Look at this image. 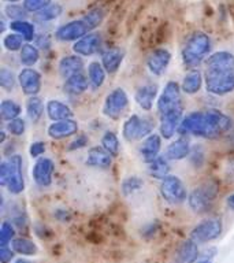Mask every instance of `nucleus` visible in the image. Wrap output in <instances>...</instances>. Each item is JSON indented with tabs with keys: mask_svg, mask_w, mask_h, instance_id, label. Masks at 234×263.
<instances>
[{
	"mask_svg": "<svg viewBox=\"0 0 234 263\" xmlns=\"http://www.w3.org/2000/svg\"><path fill=\"white\" fill-rule=\"evenodd\" d=\"M223 232V222L221 218H211L197 223L190 232V238L197 244H204L217 240Z\"/></svg>",
	"mask_w": 234,
	"mask_h": 263,
	"instance_id": "423d86ee",
	"label": "nucleus"
},
{
	"mask_svg": "<svg viewBox=\"0 0 234 263\" xmlns=\"http://www.w3.org/2000/svg\"><path fill=\"white\" fill-rule=\"evenodd\" d=\"M156 96H158V85L156 84H145L135 90L134 100L143 110L149 111L153 107Z\"/></svg>",
	"mask_w": 234,
	"mask_h": 263,
	"instance_id": "412c9836",
	"label": "nucleus"
},
{
	"mask_svg": "<svg viewBox=\"0 0 234 263\" xmlns=\"http://www.w3.org/2000/svg\"><path fill=\"white\" fill-rule=\"evenodd\" d=\"M10 174H11V167H10V163L8 160L3 162L2 166H0V184L6 186L7 185V181L10 178Z\"/></svg>",
	"mask_w": 234,
	"mask_h": 263,
	"instance_id": "09e8293b",
	"label": "nucleus"
},
{
	"mask_svg": "<svg viewBox=\"0 0 234 263\" xmlns=\"http://www.w3.org/2000/svg\"><path fill=\"white\" fill-rule=\"evenodd\" d=\"M90 32L92 30H90L89 25L86 24L84 18H81V20L71 21L69 24L59 26L56 29V32H55V37L59 41H63V43L78 41L80 39L86 36V34H89Z\"/></svg>",
	"mask_w": 234,
	"mask_h": 263,
	"instance_id": "9d476101",
	"label": "nucleus"
},
{
	"mask_svg": "<svg viewBox=\"0 0 234 263\" xmlns=\"http://www.w3.org/2000/svg\"><path fill=\"white\" fill-rule=\"evenodd\" d=\"M106 69L99 62H92L88 66V78H89V84L93 89H99L104 84V81H106Z\"/></svg>",
	"mask_w": 234,
	"mask_h": 263,
	"instance_id": "7c9ffc66",
	"label": "nucleus"
},
{
	"mask_svg": "<svg viewBox=\"0 0 234 263\" xmlns=\"http://www.w3.org/2000/svg\"><path fill=\"white\" fill-rule=\"evenodd\" d=\"M148 174L156 180H164L170 176V164L166 156H158L156 159L148 163Z\"/></svg>",
	"mask_w": 234,
	"mask_h": 263,
	"instance_id": "cd10ccee",
	"label": "nucleus"
},
{
	"mask_svg": "<svg viewBox=\"0 0 234 263\" xmlns=\"http://www.w3.org/2000/svg\"><path fill=\"white\" fill-rule=\"evenodd\" d=\"M233 121L219 110L194 111L184 117L180 125L181 135H194L204 139H218L231 129Z\"/></svg>",
	"mask_w": 234,
	"mask_h": 263,
	"instance_id": "f257e3e1",
	"label": "nucleus"
},
{
	"mask_svg": "<svg viewBox=\"0 0 234 263\" xmlns=\"http://www.w3.org/2000/svg\"><path fill=\"white\" fill-rule=\"evenodd\" d=\"M171 61V53L166 48L153 49L147 59L148 70L153 76H162L167 70L168 65Z\"/></svg>",
	"mask_w": 234,
	"mask_h": 263,
	"instance_id": "f3484780",
	"label": "nucleus"
},
{
	"mask_svg": "<svg viewBox=\"0 0 234 263\" xmlns=\"http://www.w3.org/2000/svg\"><path fill=\"white\" fill-rule=\"evenodd\" d=\"M234 71V55L229 51H219L205 59V73Z\"/></svg>",
	"mask_w": 234,
	"mask_h": 263,
	"instance_id": "9b49d317",
	"label": "nucleus"
},
{
	"mask_svg": "<svg viewBox=\"0 0 234 263\" xmlns=\"http://www.w3.org/2000/svg\"><path fill=\"white\" fill-rule=\"evenodd\" d=\"M160 148H162V136L152 133L147 139L143 140V144L140 145V155L147 163L156 159L159 155Z\"/></svg>",
	"mask_w": 234,
	"mask_h": 263,
	"instance_id": "6ab92c4d",
	"label": "nucleus"
},
{
	"mask_svg": "<svg viewBox=\"0 0 234 263\" xmlns=\"http://www.w3.org/2000/svg\"><path fill=\"white\" fill-rule=\"evenodd\" d=\"M82 69H84V61L78 55H67L62 58L59 62V74L65 80L73 77L75 74L82 73Z\"/></svg>",
	"mask_w": 234,
	"mask_h": 263,
	"instance_id": "aec40b11",
	"label": "nucleus"
},
{
	"mask_svg": "<svg viewBox=\"0 0 234 263\" xmlns=\"http://www.w3.org/2000/svg\"><path fill=\"white\" fill-rule=\"evenodd\" d=\"M0 133H2V135H0V141H2V143H4V140H6V132L2 130Z\"/></svg>",
	"mask_w": 234,
	"mask_h": 263,
	"instance_id": "6e6d98bb",
	"label": "nucleus"
},
{
	"mask_svg": "<svg viewBox=\"0 0 234 263\" xmlns=\"http://www.w3.org/2000/svg\"><path fill=\"white\" fill-rule=\"evenodd\" d=\"M7 132L12 136H22L25 133V129H26V123L22 118L12 119L10 122H7V126H6Z\"/></svg>",
	"mask_w": 234,
	"mask_h": 263,
	"instance_id": "37998d69",
	"label": "nucleus"
},
{
	"mask_svg": "<svg viewBox=\"0 0 234 263\" xmlns=\"http://www.w3.org/2000/svg\"><path fill=\"white\" fill-rule=\"evenodd\" d=\"M123 55L125 53L121 48H110L103 53L102 65L106 69L107 73L114 74L118 71V69L122 65Z\"/></svg>",
	"mask_w": 234,
	"mask_h": 263,
	"instance_id": "bb28decb",
	"label": "nucleus"
},
{
	"mask_svg": "<svg viewBox=\"0 0 234 263\" xmlns=\"http://www.w3.org/2000/svg\"><path fill=\"white\" fill-rule=\"evenodd\" d=\"M197 263H212V259H209V258H203L200 259V260H197Z\"/></svg>",
	"mask_w": 234,
	"mask_h": 263,
	"instance_id": "5fc2aeb1",
	"label": "nucleus"
},
{
	"mask_svg": "<svg viewBox=\"0 0 234 263\" xmlns=\"http://www.w3.org/2000/svg\"><path fill=\"white\" fill-rule=\"evenodd\" d=\"M45 152V144L43 141H34L29 148V154L32 158H40Z\"/></svg>",
	"mask_w": 234,
	"mask_h": 263,
	"instance_id": "de8ad7c7",
	"label": "nucleus"
},
{
	"mask_svg": "<svg viewBox=\"0 0 234 263\" xmlns=\"http://www.w3.org/2000/svg\"><path fill=\"white\" fill-rule=\"evenodd\" d=\"M22 112V108L14 100H10V99H6L0 104V115H2V119L3 121H12V119L20 118V114Z\"/></svg>",
	"mask_w": 234,
	"mask_h": 263,
	"instance_id": "473e14b6",
	"label": "nucleus"
},
{
	"mask_svg": "<svg viewBox=\"0 0 234 263\" xmlns=\"http://www.w3.org/2000/svg\"><path fill=\"white\" fill-rule=\"evenodd\" d=\"M4 2H11V3H14V2H20V0H4Z\"/></svg>",
	"mask_w": 234,
	"mask_h": 263,
	"instance_id": "13d9d810",
	"label": "nucleus"
},
{
	"mask_svg": "<svg viewBox=\"0 0 234 263\" xmlns=\"http://www.w3.org/2000/svg\"><path fill=\"white\" fill-rule=\"evenodd\" d=\"M203 85V76L199 70H190L185 74L184 80H182V90L188 95H194L201 89Z\"/></svg>",
	"mask_w": 234,
	"mask_h": 263,
	"instance_id": "c85d7f7f",
	"label": "nucleus"
},
{
	"mask_svg": "<svg viewBox=\"0 0 234 263\" xmlns=\"http://www.w3.org/2000/svg\"><path fill=\"white\" fill-rule=\"evenodd\" d=\"M89 139L86 137V136L81 135V136H77V139L73 140L69 145V151H75V149H81L84 148L88 144Z\"/></svg>",
	"mask_w": 234,
	"mask_h": 263,
	"instance_id": "8fccbe9b",
	"label": "nucleus"
},
{
	"mask_svg": "<svg viewBox=\"0 0 234 263\" xmlns=\"http://www.w3.org/2000/svg\"><path fill=\"white\" fill-rule=\"evenodd\" d=\"M11 248L15 254H20L22 256H34L38 254V247L36 242H33L26 237L14 238L11 242Z\"/></svg>",
	"mask_w": 234,
	"mask_h": 263,
	"instance_id": "c756f323",
	"label": "nucleus"
},
{
	"mask_svg": "<svg viewBox=\"0 0 234 263\" xmlns=\"http://www.w3.org/2000/svg\"><path fill=\"white\" fill-rule=\"evenodd\" d=\"M219 185L215 180L204 181L203 184L194 188L188 196L189 207L197 214H203L208 211L213 200L217 199Z\"/></svg>",
	"mask_w": 234,
	"mask_h": 263,
	"instance_id": "7ed1b4c3",
	"label": "nucleus"
},
{
	"mask_svg": "<svg viewBox=\"0 0 234 263\" xmlns=\"http://www.w3.org/2000/svg\"><path fill=\"white\" fill-rule=\"evenodd\" d=\"M53 215H55V217H56V219H59L61 222H66L70 219V214L63 209H57L56 211L53 213Z\"/></svg>",
	"mask_w": 234,
	"mask_h": 263,
	"instance_id": "603ef678",
	"label": "nucleus"
},
{
	"mask_svg": "<svg viewBox=\"0 0 234 263\" xmlns=\"http://www.w3.org/2000/svg\"><path fill=\"white\" fill-rule=\"evenodd\" d=\"M14 250L10 248V247H0V262L2 263H10L14 258Z\"/></svg>",
	"mask_w": 234,
	"mask_h": 263,
	"instance_id": "3c124183",
	"label": "nucleus"
},
{
	"mask_svg": "<svg viewBox=\"0 0 234 263\" xmlns=\"http://www.w3.org/2000/svg\"><path fill=\"white\" fill-rule=\"evenodd\" d=\"M20 59L21 63L26 67H32L38 62L40 59V52H38V48H37L36 45L30 44H25L22 47V49L20 51Z\"/></svg>",
	"mask_w": 234,
	"mask_h": 263,
	"instance_id": "2f4dec72",
	"label": "nucleus"
},
{
	"mask_svg": "<svg viewBox=\"0 0 234 263\" xmlns=\"http://www.w3.org/2000/svg\"><path fill=\"white\" fill-rule=\"evenodd\" d=\"M155 127L153 121L149 118H141L140 115L133 114L125 121L122 127V136L126 141H135V140L147 139L152 135Z\"/></svg>",
	"mask_w": 234,
	"mask_h": 263,
	"instance_id": "20e7f679",
	"label": "nucleus"
},
{
	"mask_svg": "<svg viewBox=\"0 0 234 263\" xmlns=\"http://www.w3.org/2000/svg\"><path fill=\"white\" fill-rule=\"evenodd\" d=\"M10 29L14 33H18L24 37L26 41H32L36 37V32H34V26L28 21H12L10 24Z\"/></svg>",
	"mask_w": 234,
	"mask_h": 263,
	"instance_id": "72a5a7b5",
	"label": "nucleus"
},
{
	"mask_svg": "<svg viewBox=\"0 0 234 263\" xmlns=\"http://www.w3.org/2000/svg\"><path fill=\"white\" fill-rule=\"evenodd\" d=\"M62 11H63V8H62L61 4H57V3L49 4L47 8L36 12L34 20L38 21V22H48V21H53L61 15Z\"/></svg>",
	"mask_w": 234,
	"mask_h": 263,
	"instance_id": "e433bc0d",
	"label": "nucleus"
},
{
	"mask_svg": "<svg viewBox=\"0 0 234 263\" xmlns=\"http://www.w3.org/2000/svg\"><path fill=\"white\" fill-rule=\"evenodd\" d=\"M85 163L90 167L108 168L112 163V156L103 147H92L88 151Z\"/></svg>",
	"mask_w": 234,
	"mask_h": 263,
	"instance_id": "4be33fe9",
	"label": "nucleus"
},
{
	"mask_svg": "<svg viewBox=\"0 0 234 263\" xmlns=\"http://www.w3.org/2000/svg\"><path fill=\"white\" fill-rule=\"evenodd\" d=\"M89 78H86V76L84 73L75 74L73 77L65 80V85H63V90H65L67 95H71V96H78V95L84 93L88 86H89Z\"/></svg>",
	"mask_w": 234,
	"mask_h": 263,
	"instance_id": "a878e982",
	"label": "nucleus"
},
{
	"mask_svg": "<svg viewBox=\"0 0 234 263\" xmlns=\"http://www.w3.org/2000/svg\"><path fill=\"white\" fill-rule=\"evenodd\" d=\"M102 147L106 149L108 154H110L112 158L119 155V148H121V144H119V140L116 137L114 132H106L102 137Z\"/></svg>",
	"mask_w": 234,
	"mask_h": 263,
	"instance_id": "c9c22d12",
	"label": "nucleus"
},
{
	"mask_svg": "<svg viewBox=\"0 0 234 263\" xmlns=\"http://www.w3.org/2000/svg\"><path fill=\"white\" fill-rule=\"evenodd\" d=\"M160 126L159 132L160 136L163 139H171L172 136L176 135V132L180 129V125L182 122V117H184V107L181 106L178 108L168 111L166 114L160 115Z\"/></svg>",
	"mask_w": 234,
	"mask_h": 263,
	"instance_id": "f8f14e48",
	"label": "nucleus"
},
{
	"mask_svg": "<svg viewBox=\"0 0 234 263\" xmlns=\"http://www.w3.org/2000/svg\"><path fill=\"white\" fill-rule=\"evenodd\" d=\"M199 256H200V251H199L197 242L189 238L178 247L176 254V263H196Z\"/></svg>",
	"mask_w": 234,
	"mask_h": 263,
	"instance_id": "5701e85b",
	"label": "nucleus"
},
{
	"mask_svg": "<svg viewBox=\"0 0 234 263\" xmlns=\"http://www.w3.org/2000/svg\"><path fill=\"white\" fill-rule=\"evenodd\" d=\"M189 158H190V163H192L194 167L197 168L203 167V164H204L205 162V152L204 149H203V147L199 145V147L192 148Z\"/></svg>",
	"mask_w": 234,
	"mask_h": 263,
	"instance_id": "49530a36",
	"label": "nucleus"
},
{
	"mask_svg": "<svg viewBox=\"0 0 234 263\" xmlns=\"http://www.w3.org/2000/svg\"><path fill=\"white\" fill-rule=\"evenodd\" d=\"M85 22L89 25L90 30H93L99 26V25L102 24L103 20H104V11H103L102 8H94V10H90L85 16H82Z\"/></svg>",
	"mask_w": 234,
	"mask_h": 263,
	"instance_id": "79ce46f5",
	"label": "nucleus"
},
{
	"mask_svg": "<svg viewBox=\"0 0 234 263\" xmlns=\"http://www.w3.org/2000/svg\"><path fill=\"white\" fill-rule=\"evenodd\" d=\"M26 112H28L29 119L32 122H38V119L44 114V103L40 98L37 96H32L29 98L28 103H26Z\"/></svg>",
	"mask_w": 234,
	"mask_h": 263,
	"instance_id": "f704fd0d",
	"label": "nucleus"
},
{
	"mask_svg": "<svg viewBox=\"0 0 234 263\" xmlns=\"http://www.w3.org/2000/svg\"><path fill=\"white\" fill-rule=\"evenodd\" d=\"M129 106V96L122 88H115L106 96L103 112L110 119H119Z\"/></svg>",
	"mask_w": 234,
	"mask_h": 263,
	"instance_id": "6e6552de",
	"label": "nucleus"
},
{
	"mask_svg": "<svg viewBox=\"0 0 234 263\" xmlns=\"http://www.w3.org/2000/svg\"><path fill=\"white\" fill-rule=\"evenodd\" d=\"M102 36L99 33H89L73 45V51L78 57H92L102 47Z\"/></svg>",
	"mask_w": 234,
	"mask_h": 263,
	"instance_id": "dca6fc26",
	"label": "nucleus"
},
{
	"mask_svg": "<svg viewBox=\"0 0 234 263\" xmlns=\"http://www.w3.org/2000/svg\"><path fill=\"white\" fill-rule=\"evenodd\" d=\"M211 51V39L204 32L190 34L182 49V61L188 67H196Z\"/></svg>",
	"mask_w": 234,
	"mask_h": 263,
	"instance_id": "f03ea898",
	"label": "nucleus"
},
{
	"mask_svg": "<svg viewBox=\"0 0 234 263\" xmlns=\"http://www.w3.org/2000/svg\"><path fill=\"white\" fill-rule=\"evenodd\" d=\"M226 203H227V205H229L230 209L234 210V193H233V195H230V196L227 197V200H226Z\"/></svg>",
	"mask_w": 234,
	"mask_h": 263,
	"instance_id": "864d4df0",
	"label": "nucleus"
},
{
	"mask_svg": "<svg viewBox=\"0 0 234 263\" xmlns=\"http://www.w3.org/2000/svg\"><path fill=\"white\" fill-rule=\"evenodd\" d=\"M190 143L186 139H178L168 144L164 156L170 160H182L190 155Z\"/></svg>",
	"mask_w": 234,
	"mask_h": 263,
	"instance_id": "b1692460",
	"label": "nucleus"
},
{
	"mask_svg": "<svg viewBox=\"0 0 234 263\" xmlns=\"http://www.w3.org/2000/svg\"><path fill=\"white\" fill-rule=\"evenodd\" d=\"M160 195L170 204H181L188 199V191L180 177L167 176L160 182Z\"/></svg>",
	"mask_w": 234,
	"mask_h": 263,
	"instance_id": "39448f33",
	"label": "nucleus"
},
{
	"mask_svg": "<svg viewBox=\"0 0 234 263\" xmlns=\"http://www.w3.org/2000/svg\"><path fill=\"white\" fill-rule=\"evenodd\" d=\"M78 132V123L74 119L57 121L48 126V136L53 140H62L74 136Z\"/></svg>",
	"mask_w": 234,
	"mask_h": 263,
	"instance_id": "a211bd4d",
	"label": "nucleus"
},
{
	"mask_svg": "<svg viewBox=\"0 0 234 263\" xmlns=\"http://www.w3.org/2000/svg\"><path fill=\"white\" fill-rule=\"evenodd\" d=\"M18 81L24 90L25 95L28 96H37L41 90V74L32 67H26L18 74Z\"/></svg>",
	"mask_w": 234,
	"mask_h": 263,
	"instance_id": "2eb2a0df",
	"label": "nucleus"
},
{
	"mask_svg": "<svg viewBox=\"0 0 234 263\" xmlns=\"http://www.w3.org/2000/svg\"><path fill=\"white\" fill-rule=\"evenodd\" d=\"M51 4V0H24V7L28 12H38Z\"/></svg>",
	"mask_w": 234,
	"mask_h": 263,
	"instance_id": "c03bdc74",
	"label": "nucleus"
},
{
	"mask_svg": "<svg viewBox=\"0 0 234 263\" xmlns=\"http://www.w3.org/2000/svg\"><path fill=\"white\" fill-rule=\"evenodd\" d=\"M15 263H32V262H29V260H26V259H18V260H15Z\"/></svg>",
	"mask_w": 234,
	"mask_h": 263,
	"instance_id": "4d7b16f0",
	"label": "nucleus"
},
{
	"mask_svg": "<svg viewBox=\"0 0 234 263\" xmlns=\"http://www.w3.org/2000/svg\"><path fill=\"white\" fill-rule=\"evenodd\" d=\"M4 11H6V15L11 18L12 21H22L26 16L25 7H21L18 4H8Z\"/></svg>",
	"mask_w": 234,
	"mask_h": 263,
	"instance_id": "a18cd8bd",
	"label": "nucleus"
},
{
	"mask_svg": "<svg viewBox=\"0 0 234 263\" xmlns=\"http://www.w3.org/2000/svg\"><path fill=\"white\" fill-rule=\"evenodd\" d=\"M233 139H234V136H233Z\"/></svg>",
	"mask_w": 234,
	"mask_h": 263,
	"instance_id": "bf43d9fd",
	"label": "nucleus"
},
{
	"mask_svg": "<svg viewBox=\"0 0 234 263\" xmlns=\"http://www.w3.org/2000/svg\"><path fill=\"white\" fill-rule=\"evenodd\" d=\"M15 238V229L11 222L4 221L0 228V247H7Z\"/></svg>",
	"mask_w": 234,
	"mask_h": 263,
	"instance_id": "58836bf2",
	"label": "nucleus"
},
{
	"mask_svg": "<svg viewBox=\"0 0 234 263\" xmlns=\"http://www.w3.org/2000/svg\"><path fill=\"white\" fill-rule=\"evenodd\" d=\"M55 172V163L49 158H38L37 162L33 166L32 176L33 180L36 181L38 186L47 188L52 184V176Z\"/></svg>",
	"mask_w": 234,
	"mask_h": 263,
	"instance_id": "ddd939ff",
	"label": "nucleus"
},
{
	"mask_svg": "<svg viewBox=\"0 0 234 263\" xmlns=\"http://www.w3.org/2000/svg\"><path fill=\"white\" fill-rule=\"evenodd\" d=\"M8 163L11 167V174L7 181L6 188L12 195H20L24 192L25 181L24 174H22V158L20 155H12L8 158Z\"/></svg>",
	"mask_w": 234,
	"mask_h": 263,
	"instance_id": "4468645a",
	"label": "nucleus"
},
{
	"mask_svg": "<svg viewBox=\"0 0 234 263\" xmlns=\"http://www.w3.org/2000/svg\"><path fill=\"white\" fill-rule=\"evenodd\" d=\"M0 86L4 90H7V92L15 88V76L7 67H2L0 69Z\"/></svg>",
	"mask_w": 234,
	"mask_h": 263,
	"instance_id": "a19ab883",
	"label": "nucleus"
},
{
	"mask_svg": "<svg viewBox=\"0 0 234 263\" xmlns=\"http://www.w3.org/2000/svg\"><path fill=\"white\" fill-rule=\"evenodd\" d=\"M45 111L52 121H66V119L73 118V111L66 103H62L59 100H49L45 106Z\"/></svg>",
	"mask_w": 234,
	"mask_h": 263,
	"instance_id": "393cba45",
	"label": "nucleus"
},
{
	"mask_svg": "<svg viewBox=\"0 0 234 263\" xmlns=\"http://www.w3.org/2000/svg\"><path fill=\"white\" fill-rule=\"evenodd\" d=\"M181 89L182 88L176 81H168L164 85L163 92L158 99V110H159L160 115L166 114L168 111L182 106V103H181Z\"/></svg>",
	"mask_w": 234,
	"mask_h": 263,
	"instance_id": "1a4fd4ad",
	"label": "nucleus"
},
{
	"mask_svg": "<svg viewBox=\"0 0 234 263\" xmlns=\"http://www.w3.org/2000/svg\"><path fill=\"white\" fill-rule=\"evenodd\" d=\"M205 89L215 96H225L234 92V71L205 73Z\"/></svg>",
	"mask_w": 234,
	"mask_h": 263,
	"instance_id": "0eeeda50",
	"label": "nucleus"
},
{
	"mask_svg": "<svg viewBox=\"0 0 234 263\" xmlns=\"http://www.w3.org/2000/svg\"><path fill=\"white\" fill-rule=\"evenodd\" d=\"M24 40V37L18 34V33H10V34L4 37L3 45L4 48L8 49V51H21L25 45Z\"/></svg>",
	"mask_w": 234,
	"mask_h": 263,
	"instance_id": "ea45409f",
	"label": "nucleus"
},
{
	"mask_svg": "<svg viewBox=\"0 0 234 263\" xmlns=\"http://www.w3.org/2000/svg\"><path fill=\"white\" fill-rule=\"evenodd\" d=\"M144 186V181L139 176H129L122 181V192L125 196H130Z\"/></svg>",
	"mask_w": 234,
	"mask_h": 263,
	"instance_id": "4c0bfd02",
	"label": "nucleus"
}]
</instances>
